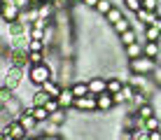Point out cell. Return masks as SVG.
<instances>
[{"label": "cell", "instance_id": "cell-1", "mask_svg": "<svg viewBox=\"0 0 161 140\" xmlns=\"http://www.w3.org/2000/svg\"><path fill=\"white\" fill-rule=\"evenodd\" d=\"M26 72H28V82H31V87H42L44 82H49L54 77V70H52V65L49 63H37V65H28L26 68Z\"/></svg>", "mask_w": 161, "mask_h": 140}, {"label": "cell", "instance_id": "cell-2", "mask_svg": "<svg viewBox=\"0 0 161 140\" xmlns=\"http://www.w3.org/2000/svg\"><path fill=\"white\" fill-rule=\"evenodd\" d=\"M159 68V63H157V59H149V56H138V59H131L129 61V70L133 72V75H152L154 70Z\"/></svg>", "mask_w": 161, "mask_h": 140}, {"label": "cell", "instance_id": "cell-3", "mask_svg": "<svg viewBox=\"0 0 161 140\" xmlns=\"http://www.w3.org/2000/svg\"><path fill=\"white\" fill-rule=\"evenodd\" d=\"M24 70L26 68H19V65H7V72L0 75L3 82H5V87L12 89V91H16V89L21 87V82H24Z\"/></svg>", "mask_w": 161, "mask_h": 140}, {"label": "cell", "instance_id": "cell-4", "mask_svg": "<svg viewBox=\"0 0 161 140\" xmlns=\"http://www.w3.org/2000/svg\"><path fill=\"white\" fill-rule=\"evenodd\" d=\"M75 112H98V105H96V96L89 93V96H82V98H75Z\"/></svg>", "mask_w": 161, "mask_h": 140}, {"label": "cell", "instance_id": "cell-5", "mask_svg": "<svg viewBox=\"0 0 161 140\" xmlns=\"http://www.w3.org/2000/svg\"><path fill=\"white\" fill-rule=\"evenodd\" d=\"M86 84H89V93H93V96L108 91V77L93 75V77H89V80H86Z\"/></svg>", "mask_w": 161, "mask_h": 140}, {"label": "cell", "instance_id": "cell-6", "mask_svg": "<svg viewBox=\"0 0 161 140\" xmlns=\"http://www.w3.org/2000/svg\"><path fill=\"white\" fill-rule=\"evenodd\" d=\"M19 12H21V9L16 7L12 0H9V3H5V5H3V14H0V21H3V24H12V21H19Z\"/></svg>", "mask_w": 161, "mask_h": 140}, {"label": "cell", "instance_id": "cell-7", "mask_svg": "<svg viewBox=\"0 0 161 140\" xmlns=\"http://www.w3.org/2000/svg\"><path fill=\"white\" fill-rule=\"evenodd\" d=\"M96 105H98V112H101V115H105V112H110V110L117 108V105H114V98H112V93H110V91L98 93V96H96Z\"/></svg>", "mask_w": 161, "mask_h": 140}, {"label": "cell", "instance_id": "cell-8", "mask_svg": "<svg viewBox=\"0 0 161 140\" xmlns=\"http://www.w3.org/2000/svg\"><path fill=\"white\" fill-rule=\"evenodd\" d=\"M3 133H9V136H12L14 140H21V138H26V136H28V131L24 128V124H21L19 119H12L7 126L3 128Z\"/></svg>", "mask_w": 161, "mask_h": 140}, {"label": "cell", "instance_id": "cell-9", "mask_svg": "<svg viewBox=\"0 0 161 140\" xmlns=\"http://www.w3.org/2000/svg\"><path fill=\"white\" fill-rule=\"evenodd\" d=\"M133 16H136V21H140L142 26H154V24H157V19H159V12H149V9H142L140 7Z\"/></svg>", "mask_w": 161, "mask_h": 140}, {"label": "cell", "instance_id": "cell-10", "mask_svg": "<svg viewBox=\"0 0 161 140\" xmlns=\"http://www.w3.org/2000/svg\"><path fill=\"white\" fill-rule=\"evenodd\" d=\"M58 100V105L63 110H73V105H75V93H73V89L70 87H63V91H61V96L56 98Z\"/></svg>", "mask_w": 161, "mask_h": 140}, {"label": "cell", "instance_id": "cell-11", "mask_svg": "<svg viewBox=\"0 0 161 140\" xmlns=\"http://www.w3.org/2000/svg\"><path fill=\"white\" fill-rule=\"evenodd\" d=\"M40 89H42L44 93H47L49 98H58V96H61V91H63V84L56 82V80H49V82H44Z\"/></svg>", "mask_w": 161, "mask_h": 140}, {"label": "cell", "instance_id": "cell-12", "mask_svg": "<svg viewBox=\"0 0 161 140\" xmlns=\"http://www.w3.org/2000/svg\"><path fill=\"white\" fill-rule=\"evenodd\" d=\"M54 14H56V7H54V3H49V0H44V3L37 5V16L40 19H54Z\"/></svg>", "mask_w": 161, "mask_h": 140}, {"label": "cell", "instance_id": "cell-13", "mask_svg": "<svg viewBox=\"0 0 161 140\" xmlns=\"http://www.w3.org/2000/svg\"><path fill=\"white\" fill-rule=\"evenodd\" d=\"M124 54H126V59H138V56H142L145 54V42H133V44H129V47H124Z\"/></svg>", "mask_w": 161, "mask_h": 140}, {"label": "cell", "instance_id": "cell-14", "mask_svg": "<svg viewBox=\"0 0 161 140\" xmlns=\"http://www.w3.org/2000/svg\"><path fill=\"white\" fill-rule=\"evenodd\" d=\"M117 37H119V44H121V47H129V44L138 42V33H136V28H129V31L119 33Z\"/></svg>", "mask_w": 161, "mask_h": 140}, {"label": "cell", "instance_id": "cell-15", "mask_svg": "<svg viewBox=\"0 0 161 140\" xmlns=\"http://www.w3.org/2000/svg\"><path fill=\"white\" fill-rule=\"evenodd\" d=\"M136 115L140 117V119H149V117L157 115V108H154V103H142L136 108Z\"/></svg>", "mask_w": 161, "mask_h": 140}, {"label": "cell", "instance_id": "cell-16", "mask_svg": "<svg viewBox=\"0 0 161 140\" xmlns=\"http://www.w3.org/2000/svg\"><path fill=\"white\" fill-rule=\"evenodd\" d=\"M121 87H124V80H121V77H117V75H110L108 77V91L110 93H119Z\"/></svg>", "mask_w": 161, "mask_h": 140}, {"label": "cell", "instance_id": "cell-17", "mask_svg": "<svg viewBox=\"0 0 161 140\" xmlns=\"http://www.w3.org/2000/svg\"><path fill=\"white\" fill-rule=\"evenodd\" d=\"M70 89H73L75 98L89 96V84H86V80H84V82H73V84H70Z\"/></svg>", "mask_w": 161, "mask_h": 140}, {"label": "cell", "instance_id": "cell-18", "mask_svg": "<svg viewBox=\"0 0 161 140\" xmlns=\"http://www.w3.org/2000/svg\"><path fill=\"white\" fill-rule=\"evenodd\" d=\"M142 35H145V42H159L161 40V31L157 26H145V33H142Z\"/></svg>", "mask_w": 161, "mask_h": 140}, {"label": "cell", "instance_id": "cell-19", "mask_svg": "<svg viewBox=\"0 0 161 140\" xmlns=\"http://www.w3.org/2000/svg\"><path fill=\"white\" fill-rule=\"evenodd\" d=\"M68 112L70 110H56V112H52V115H49V121H54V124H58V126H63L65 121H68Z\"/></svg>", "mask_w": 161, "mask_h": 140}, {"label": "cell", "instance_id": "cell-20", "mask_svg": "<svg viewBox=\"0 0 161 140\" xmlns=\"http://www.w3.org/2000/svg\"><path fill=\"white\" fill-rule=\"evenodd\" d=\"M124 16H126V14H124V9H119V7H112L108 14H105V21H108L110 26H114L119 19H124Z\"/></svg>", "mask_w": 161, "mask_h": 140}, {"label": "cell", "instance_id": "cell-21", "mask_svg": "<svg viewBox=\"0 0 161 140\" xmlns=\"http://www.w3.org/2000/svg\"><path fill=\"white\" fill-rule=\"evenodd\" d=\"M47 49V44L42 40H35V37H28V42H26V52L33 54V52H44Z\"/></svg>", "mask_w": 161, "mask_h": 140}, {"label": "cell", "instance_id": "cell-22", "mask_svg": "<svg viewBox=\"0 0 161 140\" xmlns=\"http://www.w3.org/2000/svg\"><path fill=\"white\" fill-rule=\"evenodd\" d=\"M131 21H133V19H129V16H124V19H119L117 24H114V26H110V28H112V31H114V33L119 35V33H124V31H129V28H133V26H131Z\"/></svg>", "mask_w": 161, "mask_h": 140}, {"label": "cell", "instance_id": "cell-23", "mask_svg": "<svg viewBox=\"0 0 161 140\" xmlns=\"http://www.w3.org/2000/svg\"><path fill=\"white\" fill-rule=\"evenodd\" d=\"M159 54H161V44H159V42H145V56L157 59Z\"/></svg>", "mask_w": 161, "mask_h": 140}, {"label": "cell", "instance_id": "cell-24", "mask_svg": "<svg viewBox=\"0 0 161 140\" xmlns=\"http://www.w3.org/2000/svg\"><path fill=\"white\" fill-rule=\"evenodd\" d=\"M47 98H49V96L42 91L40 87H37V89H35V93L31 96V105H44V103H47Z\"/></svg>", "mask_w": 161, "mask_h": 140}, {"label": "cell", "instance_id": "cell-25", "mask_svg": "<svg viewBox=\"0 0 161 140\" xmlns=\"http://www.w3.org/2000/svg\"><path fill=\"white\" fill-rule=\"evenodd\" d=\"M112 7H114V3H112V0H98V5H96V12H98V14H101L103 19H105V14H108Z\"/></svg>", "mask_w": 161, "mask_h": 140}, {"label": "cell", "instance_id": "cell-26", "mask_svg": "<svg viewBox=\"0 0 161 140\" xmlns=\"http://www.w3.org/2000/svg\"><path fill=\"white\" fill-rule=\"evenodd\" d=\"M161 128V119H159V115H154V117H149V119H145V131H159Z\"/></svg>", "mask_w": 161, "mask_h": 140}, {"label": "cell", "instance_id": "cell-27", "mask_svg": "<svg viewBox=\"0 0 161 140\" xmlns=\"http://www.w3.org/2000/svg\"><path fill=\"white\" fill-rule=\"evenodd\" d=\"M142 7V0H124V9H129V14H136Z\"/></svg>", "mask_w": 161, "mask_h": 140}, {"label": "cell", "instance_id": "cell-28", "mask_svg": "<svg viewBox=\"0 0 161 140\" xmlns=\"http://www.w3.org/2000/svg\"><path fill=\"white\" fill-rule=\"evenodd\" d=\"M37 63H44V52H33V54H28V65H37Z\"/></svg>", "mask_w": 161, "mask_h": 140}, {"label": "cell", "instance_id": "cell-29", "mask_svg": "<svg viewBox=\"0 0 161 140\" xmlns=\"http://www.w3.org/2000/svg\"><path fill=\"white\" fill-rule=\"evenodd\" d=\"M44 110L52 115V112H56V110H61V105H58V100L56 98H47V103H44Z\"/></svg>", "mask_w": 161, "mask_h": 140}, {"label": "cell", "instance_id": "cell-30", "mask_svg": "<svg viewBox=\"0 0 161 140\" xmlns=\"http://www.w3.org/2000/svg\"><path fill=\"white\" fill-rule=\"evenodd\" d=\"M142 9H149V12H159V0H142Z\"/></svg>", "mask_w": 161, "mask_h": 140}, {"label": "cell", "instance_id": "cell-31", "mask_svg": "<svg viewBox=\"0 0 161 140\" xmlns=\"http://www.w3.org/2000/svg\"><path fill=\"white\" fill-rule=\"evenodd\" d=\"M37 140H63L61 138V133H54V136H47V133H40V138Z\"/></svg>", "mask_w": 161, "mask_h": 140}, {"label": "cell", "instance_id": "cell-32", "mask_svg": "<svg viewBox=\"0 0 161 140\" xmlns=\"http://www.w3.org/2000/svg\"><path fill=\"white\" fill-rule=\"evenodd\" d=\"M12 3H14L19 9H26V7H31V0H12Z\"/></svg>", "mask_w": 161, "mask_h": 140}, {"label": "cell", "instance_id": "cell-33", "mask_svg": "<svg viewBox=\"0 0 161 140\" xmlns=\"http://www.w3.org/2000/svg\"><path fill=\"white\" fill-rule=\"evenodd\" d=\"M82 5H84V7H86V9H96V5H98V0H84V3H82Z\"/></svg>", "mask_w": 161, "mask_h": 140}, {"label": "cell", "instance_id": "cell-34", "mask_svg": "<svg viewBox=\"0 0 161 140\" xmlns=\"http://www.w3.org/2000/svg\"><path fill=\"white\" fill-rule=\"evenodd\" d=\"M152 80H154V82H157L159 87H161V70H159V68H157V70L152 72Z\"/></svg>", "mask_w": 161, "mask_h": 140}, {"label": "cell", "instance_id": "cell-35", "mask_svg": "<svg viewBox=\"0 0 161 140\" xmlns=\"http://www.w3.org/2000/svg\"><path fill=\"white\" fill-rule=\"evenodd\" d=\"M149 140H161V128L159 131H149Z\"/></svg>", "mask_w": 161, "mask_h": 140}, {"label": "cell", "instance_id": "cell-36", "mask_svg": "<svg viewBox=\"0 0 161 140\" xmlns=\"http://www.w3.org/2000/svg\"><path fill=\"white\" fill-rule=\"evenodd\" d=\"M84 0H70V5H82Z\"/></svg>", "mask_w": 161, "mask_h": 140}, {"label": "cell", "instance_id": "cell-37", "mask_svg": "<svg viewBox=\"0 0 161 140\" xmlns=\"http://www.w3.org/2000/svg\"><path fill=\"white\" fill-rule=\"evenodd\" d=\"M154 26H157V28H159V31H161V16H159V19H157V24H154Z\"/></svg>", "mask_w": 161, "mask_h": 140}, {"label": "cell", "instance_id": "cell-38", "mask_svg": "<svg viewBox=\"0 0 161 140\" xmlns=\"http://www.w3.org/2000/svg\"><path fill=\"white\" fill-rule=\"evenodd\" d=\"M21 140H37V138H31V136H26V138H21Z\"/></svg>", "mask_w": 161, "mask_h": 140}, {"label": "cell", "instance_id": "cell-39", "mask_svg": "<svg viewBox=\"0 0 161 140\" xmlns=\"http://www.w3.org/2000/svg\"><path fill=\"white\" fill-rule=\"evenodd\" d=\"M5 87V82H3V77H0V89H3Z\"/></svg>", "mask_w": 161, "mask_h": 140}, {"label": "cell", "instance_id": "cell-40", "mask_svg": "<svg viewBox=\"0 0 161 140\" xmlns=\"http://www.w3.org/2000/svg\"><path fill=\"white\" fill-rule=\"evenodd\" d=\"M0 14H3V5H0Z\"/></svg>", "mask_w": 161, "mask_h": 140}]
</instances>
